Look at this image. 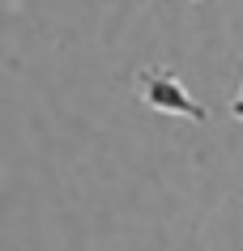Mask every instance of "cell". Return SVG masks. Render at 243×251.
<instances>
[{"mask_svg":"<svg viewBox=\"0 0 243 251\" xmlns=\"http://www.w3.org/2000/svg\"><path fill=\"white\" fill-rule=\"evenodd\" d=\"M230 115H235V119H239V124H243V90H239V98L230 102Z\"/></svg>","mask_w":243,"mask_h":251,"instance_id":"obj_2","label":"cell"},{"mask_svg":"<svg viewBox=\"0 0 243 251\" xmlns=\"http://www.w3.org/2000/svg\"><path fill=\"white\" fill-rule=\"evenodd\" d=\"M136 98L149 106V111H162V115H179V119H192V124H205V106L196 102L184 85L175 68L166 64H149L136 73Z\"/></svg>","mask_w":243,"mask_h":251,"instance_id":"obj_1","label":"cell"}]
</instances>
